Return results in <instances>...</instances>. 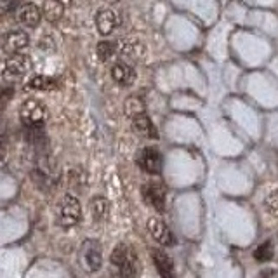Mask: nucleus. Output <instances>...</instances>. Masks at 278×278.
<instances>
[{"instance_id": "obj_4", "label": "nucleus", "mask_w": 278, "mask_h": 278, "mask_svg": "<svg viewBox=\"0 0 278 278\" xmlns=\"http://www.w3.org/2000/svg\"><path fill=\"white\" fill-rule=\"evenodd\" d=\"M58 216H59V224L64 228L75 226L82 218V207L77 197L73 195H64L59 200L58 205Z\"/></svg>"}, {"instance_id": "obj_14", "label": "nucleus", "mask_w": 278, "mask_h": 278, "mask_svg": "<svg viewBox=\"0 0 278 278\" xmlns=\"http://www.w3.org/2000/svg\"><path fill=\"white\" fill-rule=\"evenodd\" d=\"M151 257H153L155 266H157L158 273H160L162 276H172L174 275V263L165 252L155 249V251L151 252Z\"/></svg>"}, {"instance_id": "obj_21", "label": "nucleus", "mask_w": 278, "mask_h": 278, "mask_svg": "<svg viewBox=\"0 0 278 278\" xmlns=\"http://www.w3.org/2000/svg\"><path fill=\"white\" fill-rule=\"evenodd\" d=\"M254 257H256L257 261H259V263H268V261H271L273 257H275V251H273V244H271V242L261 244L259 247L256 249Z\"/></svg>"}, {"instance_id": "obj_8", "label": "nucleus", "mask_w": 278, "mask_h": 278, "mask_svg": "<svg viewBox=\"0 0 278 278\" xmlns=\"http://www.w3.org/2000/svg\"><path fill=\"white\" fill-rule=\"evenodd\" d=\"M143 200L148 203L150 207H153L155 211L163 212L165 211V188L158 183H148L143 186L141 190Z\"/></svg>"}, {"instance_id": "obj_10", "label": "nucleus", "mask_w": 278, "mask_h": 278, "mask_svg": "<svg viewBox=\"0 0 278 278\" xmlns=\"http://www.w3.org/2000/svg\"><path fill=\"white\" fill-rule=\"evenodd\" d=\"M16 18L23 26L28 28H35L39 26L40 19H42V11L35 6V4H23L21 7L16 12Z\"/></svg>"}, {"instance_id": "obj_11", "label": "nucleus", "mask_w": 278, "mask_h": 278, "mask_svg": "<svg viewBox=\"0 0 278 278\" xmlns=\"http://www.w3.org/2000/svg\"><path fill=\"white\" fill-rule=\"evenodd\" d=\"M120 19H118L117 12L112 9H101L96 14V28L101 35H110L118 26Z\"/></svg>"}, {"instance_id": "obj_24", "label": "nucleus", "mask_w": 278, "mask_h": 278, "mask_svg": "<svg viewBox=\"0 0 278 278\" xmlns=\"http://www.w3.org/2000/svg\"><path fill=\"white\" fill-rule=\"evenodd\" d=\"M106 2H110V4H115V2H118V0H106Z\"/></svg>"}, {"instance_id": "obj_7", "label": "nucleus", "mask_w": 278, "mask_h": 278, "mask_svg": "<svg viewBox=\"0 0 278 278\" xmlns=\"http://www.w3.org/2000/svg\"><path fill=\"white\" fill-rule=\"evenodd\" d=\"M28 44H30V37L23 30H12L0 37V47L9 54H16V52L23 51V49L28 47Z\"/></svg>"}, {"instance_id": "obj_2", "label": "nucleus", "mask_w": 278, "mask_h": 278, "mask_svg": "<svg viewBox=\"0 0 278 278\" xmlns=\"http://www.w3.org/2000/svg\"><path fill=\"white\" fill-rule=\"evenodd\" d=\"M79 263L80 266L89 273H94L101 268L103 264V251H101V244L96 240H85L80 245L79 251Z\"/></svg>"}, {"instance_id": "obj_6", "label": "nucleus", "mask_w": 278, "mask_h": 278, "mask_svg": "<svg viewBox=\"0 0 278 278\" xmlns=\"http://www.w3.org/2000/svg\"><path fill=\"white\" fill-rule=\"evenodd\" d=\"M137 163L145 172L160 174L162 165H163V158H162L160 151H158L157 148H153V146H146V148L139 150Z\"/></svg>"}, {"instance_id": "obj_18", "label": "nucleus", "mask_w": 278, "mask_h": 278, "mask_svg": "<svg viewBox=\"0 0 278 278\" xmlns=\"http://www.w3.org/2000/svg\"><path fill=\"white\" fill-rule=\"evenodd\" d=\"M145 101L141 99V97H137V96H130L125 99V103H124V112H125V115L130 117V118H134V117H137V115H143L145 113Z\"/></svg>"}, {"instance_id": "obj_3", "label": "nucleus", "mask_w": 278, "mask_h": 278, "mask_svg": "<svg viewBox=\"0 0 278 278\" xmlns=\"http://www.w3.org/2000/svg\"><path fill=\"white\" fill-rule=\"evenodd\" d=\"M19 118H21L23 125H26V127H30V129L40 127V125L47 120V108L40 103V101L28 99L21 105Z\"/></svg>"}, {"instance_id": "obj_23", "label": "nucleus", "mask_w": 278, "mask_h": 278, "mask_svg": "<svg viewBox=\"0 0 278 278\" xmlns=\"http://www.w3.org/2000/svg\"><path fill=\"white\" fill-rule=\"evenodd\" d=\"M12 97V89L11 87H0V108L9 103Z\"/></svg>"}, {"instance_id": "obj_13", "label": "nucleus", "mask_w": 278, "mask_h": 278, "mask_svg": "<svg viewBox=\"0 0 278 278\" xmlns=\"http://www.w3.org/2000/svg\"><path fill=\"white\" fill-rule=\"evenodd\" d=\"M132 127L134 130L143 137H148V139H157L158 137V132L155 129L153 122L150 120V117H146V113L143 115H137L132 118Z\"/></svg>"}, {"instance_id": "obj_5", "label": "nucleus", "mask_w": 278, "mask_h": 278, "mask_svg": "<svg viewBox=\"0 0 278 278\" xmlns=\"http://www.w3.org/2000/svg\"><path fill=\"white\" fill-rule=\"evenodd\" d=\"M30 70H31V59L28 58L26 54L16 52V54H12L11 58L6 61V68H4L2 72V77L4 80L12 82L24 77Z\"/></svg>"}, {"instance_id": "obj_15", "label": "nucleus", "mask_w": 278, "mask_h": 278, "mask_svg": "<svg viewBox=\"0 0 278 278\" xmlns=\"http://www.w3.org/2000/svg\"><path fill=\"white\" fill-rule=\"evenodd\" d=\"M42 14L49 23H58L64 14V4L61 0H46L42 7Z\"/></svg>"}, {"instance_id": "obj_20", "label": "nucleus", "mask_w": 278, "mask_h": 278, "mask_svg": "<svg viewBox=\"0 0 278 278\" xmlns=\"http://www.w3.org/2000/svg\"><path fill=\"white\" fill-rule=\"evenodd\" d=\"M115 52H117V44L108 42V40H105V42H99V44H97V47H96L97 58L103 61V63H106V61L112 59L113 56H115Z\"/></svg>"}, {"instance_id": "obj_16", "label": "nucleus", "mask_w": 278, "mask_h": 278, "mask_svg": "<svg viewBox=\"0 0 278 278\" xmlns=\"http://www.w3.org/2000/svg\"><path fill=\"white\" fill-rule=\"evenodd\" d=\"M117 49H120L122 54L130 59H141V56L145 54V47L137 40H124L120 42V46H117Z\"/></svg>"}, {"instance_id": "obj_1", "label": "nucleus", "mask_w": 278, "mask_h": 278, "mask_svg": "<svg viewBox=\"0 0 278 278\" xmlns=\"http://www.w3.org/2000/svg\"><path fill=\"white\" fill-rule=\"evenodd\" d=\"M113 266L120 269V275L124 276H134L137 273V257L132 252V249L125 244H118L113 249L112 256H110Z\"/></svg>"}, {"instance_id": "obj_22", "label": "nucleus", "mask_w": 278, "mask_h": 278, "mask_svg": "<svg viewBox=\"0 0 278 278\" xmlns=\"http://www.w3.org/2000/svg\"><path fill=\"white\" fill-rule=\"evenodd\" d=\"M264 205H266V211L269 214L278 218V190L271 191V193L268 195L266 200H264Z\"/></svg>"}, {"instance_id": "obj_9", "label": "nucleus", "mask_w": 278, "mask_h": 278, "mask_svg": "<svg viewBox=\"0 0 278 278\" xmlns=\"http://www.w3.org/2000/svg\"><path fill=\"white\" fill-rule=\"evenodd\" d=\"M148 231L151 233L155 240H157L160 245H165V247H170L174 245V235L172 231L169 230L165 223L158 218H150L148 219Z\"/></svg>"}, {"instance_id": "obj_19", "label": "nucleus", "mask_w": 278, "mask_h": 278, "mask_svg": "<svg viewBox=\"0 0 278 278\" xmlns=\"http://www.w3.org/2000/svg\"><path fill=\"white\" fill-rule=\"evenodd\" d=\"M91 212L94 216V219L101 221L105 218H108L110 212V202L105 197H94L91 200Z\"/></svg>"}, {"instance_id": "obj_12", "label": "nucleus", "mask_w": 278, "mask_h": 278, "mask_svg": "<svg viewBox=\"0 0 278 278\" xmlns=\"http://www.w3.org/2000/svg\"><path fill=\"white\" fill-rule=\"evenodd\" d=\"M112 79L120 85H132L136 80V72L127 63H115L112 66Z\"/></svg>"}, {"instance_id": "obj_17", "label": "nucleus", "mask_w": 278, "mask_h": 278, "mask_svg": "<svg viewBox=\"0 0 278 278\" xmlns=\"http://www.w3.org/2000/svg\"><path fill=\"white\" fill-rule=\"evenodd\" d=\"M58 87V82L51 77H44V75H37L30 82H28L26 89L31 91H52V89Z\"/></svg>"}]
</instances>
